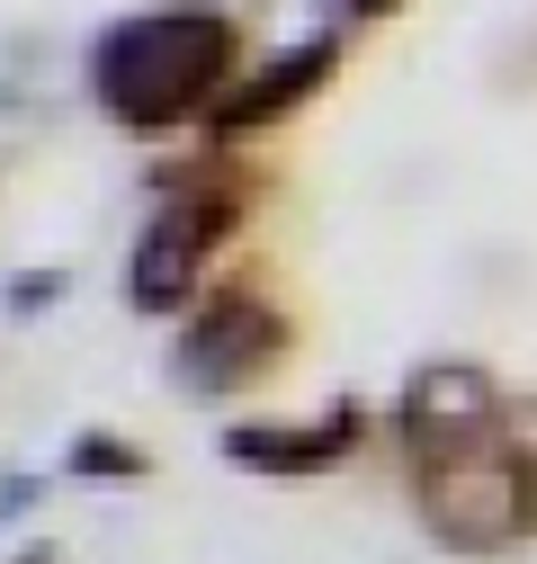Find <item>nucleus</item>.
Listing matches in <instances>:
<instances>
[{"mask_svg":"<svg viewBox=\"0 0 537 564\" xmlns=\"http://www.w3.org/2000/svg\"><path fill=\"white\" fill-rule=\"evenodd\" d=\"M233 82H242V19L224 0H153L90 36V99L134 144H171L179 126H207Z\"/></svg>","mask_w":537,"mask_h":564,"instance_id":"1","label":"nucleus"},{"mask_svg":"<svg viewBox=\"0 0 537 564\" xmlns=\"http://www.w3.org/2000/svg\"><path fill=\"white\" fill-rule=\"evenodd\" d=\"M153 216L125 251V305L153 314V323H179L197 296H207V269L216 251L251 225L260 206V171L242 153H216V144H188L179 162H153Z\"/></svg>","mask_w":537,"mask_h":564,"instance_id":"2","label":"nucleus"},{"mask_svg":"<svg viewBox=\"0 0 537 564\" xmlns=\"http://www.w3.org/2000/svg\"><path fill=\"white\" fill-rule=\"evenodd\" d=\"M413 520L448 555H519L537 538V448L511 431L475 457H448L413 475Z\"/></svg>","mask_w":537,"mask_h":564,"instance_id":"3","label":"nucleus"},{"mask_svg":"<svg viewBox=\"0 0 537 564\" xmlns=\"http://www.w3.org/2000/svg\"><path fill=\"white\" fill-rule=\"evenodd\" d=\"M296 349V323L287 305L260 288V278H224V288H207L188 314H179V340H171V377L188 394H251L287 368Z\"/></svg>","mask_w":537,"mask_h":564,"instance_id":"4","label":"nucleus"},{"mask_svg":"<svg viewBox=\"0 0 537 564\" xmlns=\"http://www.w3.org/2000/svg\"><path fill=\"white\" fill-rule=\"evenodd\" d=\"M385 421H394L403 466L421 475V466H448V457H475V448L511 440V394L475 359H421L413 377L394 386V412Z\"/></svg>","mask_w":537,"mask_h":564,"instance_id":"5","label":"nucleus"},{"mask_svg":"<svg viewBox=\"0 0 537 564\" xmlns=\"http://www.w3.org/2000/svg\"><path fill=\"white\" fill-rule=\"evenodd\" d=\"M331 73H341V36H296V45H268L251 54V73L216 99V117L197 126V144H216V153H251L260 134H278L314 90H331Z\"/></svg>","mask_w":537,"mask_h":564,"instance_id":"6","label":"nucleus"},{"mask_svg":"<svg viewBox=\"0 0 537 564\" xmlns=\"http://www.w3.org/2000/svg\"><path fill=\"white\" fill-rule=\"evenodd\" d=\"M359 440H368V403H359V394H341L331 412H305V421H224V431H216L224 466H242V475H260V484L331 475Z\"/></svg>","mask_w":537,"mask_h":564,"instance_id":"7","label":"nucleus"},{"mask_svg":"<svg viewBox=\"0 0 537 564\" xmlns=\"http://www.w3.org/2000/svg\"><path fill=\"white\" fill-rule=\"evenodd\" d=\"M63 475H81V484H144L153 457L134 440H117V431H81L73 448H63Z\"/></svg>","mask_w":537,"mask_h":564,"instance_id":"8","label":"nucleus"},{"mask_svg":"<svg viewBox=\"0 0 537 564\" xmlns=\"http://www.w3.org/2000/svg\"><path fill=\"white\" fill-rule=\"evenodd\" d=\"M63 296V269H36V278H10V296H0V305H10V314H36V305H54Z\"/></svg>","mask_w":537,"mask_h":564,"instance_id":"9","label":"nucleus"},{"mask_svg":"<svg viewBox=\"0 0 537 564\" xmlns=\"http://www.w3.org/2000/svg\"><path fill=\"white\" fill-rule=\"evenodd\" d=\"M36 492H45V484H36V475H19V466L0 475V529H10V520H28V511H36Z\"/></svg>","mask_w":537,"mask_h":564,"instance_id":"10","label":"nucleus"},{"mask_svg":"<svg viewBox=\"0 0 537 564\" xmlns=\"http://www.w3.org/2000/svg\"><path fill=\"white\" fill-rule=\"evenodd\" d=\"M511 431H519V440L537 448V394H528V403H511Z\"/></svg>","mask_w":537,"mask_h":564,"instance_id":"11","label":"nucleus"},{"mask_svg":"<svg viewBox=\"0 0 537 564\" xmlns=\"http://www.w3.org/2000/svg\"><path fill=\"white\" fill-rule=\"evenodd\" d=\"M341 10H350V19H394L403 0H341Z\"/></svg>","mask_w":537,"mask_h":564,"instance_id":"12","label":"nucleus"},{"mask_svg":"<svg viewBox=\"0 0 537 564\" xmlns=\"http://www.w3.org/2000/svg\"><path fill=\"white\" fill-rule=\"evenodd\" d=\"M10 564H54V546H45V538H28V546H19Z\"/></svg>","mask_w":537,"mask_h":564,"instance_id":"13","label":"nucleus"}]
</instances>
